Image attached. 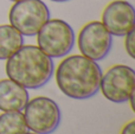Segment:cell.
Here are the masks:
<instances>
[{
	"mask_svg": "<svg viewBox=\"0 0 135 134\" xmlns=\"http://www.w3.org/2000/svg\"><path fill=\"white\" fill-rule=\"evenodd\" d=\"M102 70L83 55L65 57L56 69V83L65 96L74 100L93 97L100 90Z\"/></svg>",
	"mask_w": 135,
	"mask_h": 134,
	"instance_id": "1",
	"label": "cell"
},
{
	"mask_svg": "<svg viewBox=\"0 0 135 134\" xmlns=\"http://www.w3.org/2000/svg\"><path fill=\"white\" fill-rule=\"evenodd\" d=\"M6 75L26 89L45 85L54 75L52 58L36 45H23L6 59Z\"/></svg>",
	"mask_w": 135,
	"mask_h": 134,
	"instance_id": "2",
	"label": "cell"
},
{
	"mask_svg": "<svg viewBox=\"0 0 135 134\" xmlns=\"http://www.w3.org/2000/svg\"><path fill=\"white\" fill-rule=\"evenodd\" d=\"M36 36L38 47L51 58L65 57L74 47L75 32L62 19H49Z\"/></svg>",
	"mask_w": 135,
	"mask_h": 134,
	"instance_id": "3",
	"label": "cell"
},
{
	"mask_svg": "<svg viewBox=\"0 0 135 134\" xmlns=\"http://www.w3.org/2000/svg\"><path fill=\"white\" fill-rule=\"evenodd\" d=\"M8 19L23 36L32 37L50 19V9L42 0H19L9 8Z\"/></svg>",
	"mask_w": 135,
	"mask_h": 134,
	"instance_id": "4",
	"label": "cell"
},
{
	"mask_svg": "<svg viewBox=\"0 0 135 134\" xmlns=\"http://www.w3.org/2000/svg\"><path fill=\"white\" fill-rule=\"evenodd\" d=\"M61 109L50 97L38 96L24 107V119L27 130L38 134H51L61 123Z\"/></svg>",
	"mask_w": 135,
	"mask_h": 134,
	"instance_id": "5",
	"label": "cell"
},
{
	"mask_svg": "<svg viewBox=\"0 0 135 134\" xmlns=\"http://www.w3.org/2000/svg\"><path fill=\"white\" fill-rule=\"evenodd\" d=\"M135 71L124 64L113 65L102 74L100 90L107 100L114 103H124L134 94Z\"/></svg>",
	"mask_w": 135,
	"mask_h": 134,
	"instance_id": "6",
	"label": "cell"
},
{
	"mask_svg": "<svg viewBox=\"0 0 135 134\" xmlns=\"http://www.w3.org/2000/svg\"><path fill=\"white\" fill-rule=\"evenodd\" d=\"M81 55L97 62L108 56L113 44V36L101 21L94 20L81 28L77 38Z\"/></svg>",
	"mask_w": 135,
	"mask_h": 134,
	"instance_id": "7",
	"label": "cell"
},
{
	"mask_svg": "<svg viewBox=\"0 0 135 134\" xmlns=\"http://www.w3.org/2000/svg\"><path fill=\"white\" fill-rule=\"evenodd\" d=\"M104 27L112 36L123 37L135 26V12L131 2L126 0H113L102 12Z\"/></svg>",
	"mask_w": 135,
	"mask_h": 134,
	"instance_id": "8",
	"label": "cell"
},
{
	"mask_svg": "<svg viewBox=\"0 0 135 134\" xmlns=\"http://www.w3.org/2000/svg\"><path fill=\"white\" fill-rule=\"evenodd\" d=\"M28 97L27 89L9 78L0 80V111L20 112L26 106Z\"/></svg>",
	"mask_w": 135,
	"mask_h": 134,
	"instance_id": "9",
	"label": "cell"
},
{
	"mask_svg": "<svg viewBox=\"0 0 135 134\" xmlns=\"http://www.w3.org/2000/svg\"><path fill=\"white\" fill-rule=\"evenodd\" d=\"M24 45L23 35L11 24L0 25V59H7Z\"/></svg>",
	"mask_w": 135,
	"mask_h": 134,
	"instance_id": "10",
	"label": "cell"
},
{
	"mask_svg": "<svg viewBox=\"0 0 135 134\" xmlns=\"http://www.w3.org/2000/svg\"><path fill=\"white\" fill-rule=\"evenodd\" d=\"M27 132L24 114L20 112H4L0 114V134H25Z\"/></svg>",
	"mask_w": 135,
	"mask_h": 134,
	"instance_id": "11",
	"label": "cell"
},
{
	"mask_svg": "<svg viewBox=\"0 0 135 134\" xmlns=\"http://www.w3.org/2000/svg\"><path fill=\"white\" fill-rule=\"evenodd\" d=\"M124 37H126V39H124V47H126L127 54L129 55V57L135 58V31L132 30Z\"/></svg>",
	"mask_w": 135,
	"mask_h": 134,
	"instance_id": "12",
	"label": "cell"
},
{
	"mask_svg": "<svg viewBox=\"0 0 135 134\" xmlns=\"http://www.w3.org/2000/svg\"><path fill=\"white\" fill-rule=\"evenodd\" d=\"M120 134H135V121L132 120L123 126Z\"/></svg>",
	"mask_w": 135,
	"mask_h": 134,
	"instance_id": "13",
	"label": "cell"
},
{
	"mask_svg": "<svg viewBox=\"0 0 135 134\" xmlns=\"http://www.w3.org/2000/svg\"><path fill=\"white\" fill-rule=\"evenodd\" d=\"M51 1H55V2H65V1H69V0H51Z\"/></svg>",
	"mask_w": 135,
	"mask_h": 134,
	"instance_id": "14",
	"label": "cell"
},
{
	"mask_svg": "<svg viewBox=\"0 0 135 134\" xmlns=\"http://www.w3.org/2000/svg\"><path fill=\"white\" fill-rule=\"evenodd\" d=\"M25 134H38V133H33V132H32V133H28V132H26Z\"/></svg>",
	"mask_w": 135,
	"mask_h": 134,
	"instance_id": "15",
	"label": "cell"
},
{
	"mask_svg": "<svg viewBox=\"0 0 135 134\" xmlns=\"http://www.w3.org/2000/svg\"><path fill=\"white\" fill-rule=\"evenodd\" d=\"M11 1H14V2H16V1H19V0H11Z\"/></svg>",
	"mask_w": 135,
	"mask_h": 134,
	"instance_id": "16",
	"label": "cell"
}]
</instances>
